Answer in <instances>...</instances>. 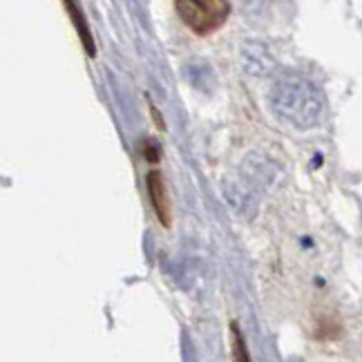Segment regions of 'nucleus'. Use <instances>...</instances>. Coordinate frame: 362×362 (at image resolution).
<instances>
[{
  "label": "nucleus",
  "instance_id": "obj_4",
  "mask_svg": "<svg viewBox=\"0 0 362 362\" xmlns=\"http://www.w3.org/2000/svg\"><path fill=\"white\" fill-rule=\"evenodd\" d=\"M230 338H233V360L235 362H253L250 360V351H248V344L244 340V336L240 333L238 325H230Z\"/></svg>",
  "mask_w": 362,
  "mask_h": 362
},
{
  "label": "nucleus",
  "instance_id": "obj_3",
  "mask_svg": "<svg viewBox=\"0 0 362 362\" xmlns=\"http://www.w3.org/2000/svg\"><path fill=\"white\" fill-rule=\"evenodd\" d=\"M63 7L67 9L69 18H72V25L76 27V32H78V36H81V43H83V47H86L88 57L94 59V57H96V45H94L92 32H90V25H88L86 16H83V11H81L78 3H76V0H63Z\"/></svg>",
  "mask_w": 362,
  "mask_h": 362
},
{
  "label": "nucleus",
  "instance_id": "obj_2",
  "mask_svg": "<svg viewBox=\"0 0 362 362\" xmlns=\"http://www.w3.org/2000/svg\"><path fill=\"white\" fill-rule=\"evenodd\" d=\"M146 186H148V197L152 204V211L155 217L159 219V224L163 228H170L173 224V208H170V197H168V186H165V179L161 170H150L146 177Z\"/></svg>",
  "mask_w": 362,
  "mask_h": 362
},
{
  "label": "nucleus",
  "instance_id": "obj_5",
  "mask_svg": "<svg viewBox=\"0 0 362 362\" xmlns=\"http://www.w3.org/2000/svg\"><path fill=\"white\" fill-rule=\"evenodd\" d=\"M144 157H146V161L148 163H159V159H161V150H159V144L157 141H152V139H146L144 141Z\"/></svg>",
  "mask_w": 362,
  "mask_h": 362
},
{
  "label": "nucleus",
  "instance_id": "obj_1",
  "mask_svg": "<svg viewBox=\"0 0 362 362\" xmlns=\"http://www.w3.org/2000/svg\"><path fill=\"white\" fill-rule=\"evenodd\" d=\"M177 16L197 36L215 34L230 16L228 0H175Z\"/></svg>",
  "mask_w": 362,
  "mask_h": 362
}]
</instances>
